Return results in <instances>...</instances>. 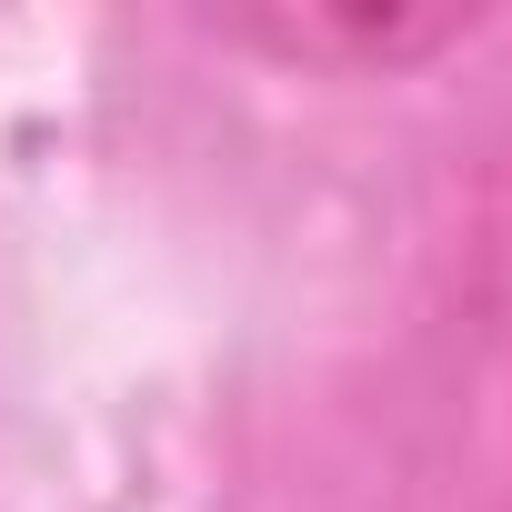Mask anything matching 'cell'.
<instances>
[{"label": "cell", "mask_w": 512, "mask_h": 512, "mask_svg": "<svg viewBox=\"0 0 512 512\" xmlns=\"http://www.w3.org/2000/svg\"><path fill=\"white\" fill-rule=\"evenodd\" d=\"M231 41H262V51H312V61H422L462 31V11H272V21H211Z\"/></svg>", "instance_id": "obj_1"}]
</instances>
